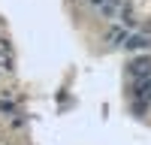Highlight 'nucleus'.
<instances>
[{"label": "nucleus", "instance_id": "obj_3", "mask_svg": "<svg viewBox=\"0 0 151 145\" xmlns=\"http://www.w3.org/2000/svg\"><path fill=\"white\" fill-rule=\"evenodd\" d=\"M124 36H127V33H124V27H112V30H109V39H112V42H121Z\"/></svg>", "mask_w": 151, "mask_h": 145}, {"label": "nucleus", "instance_id": "obj_1", "mask_svg": "<svg viewBox=\"0 0 151 145\" xmlns=\"http://www.w3.org/2000/svg\"><path fill=\"white\" fill-rule=\"evenodd\" d=\"M130 72H133V76H139V79H148V76H151V60H148V57L133 60V64H130Z\"/></svg>", "mask_w": 151, "mask_h": 145}, {"label": "nucleus", "instance_id": "obj_2", "mask_svg": "<svg viewBox=\"0 0 151 145\" xmlns=\"http://www.w3.org/2000/svg\"><path fill=\"white\" fill-rule=\"evenodd\" d=\"M127 48H148L151 42L145 39V36H127V42H124Z\"/></svg>", "mask_w": 151, "mask_h": 145}]
</instances>
